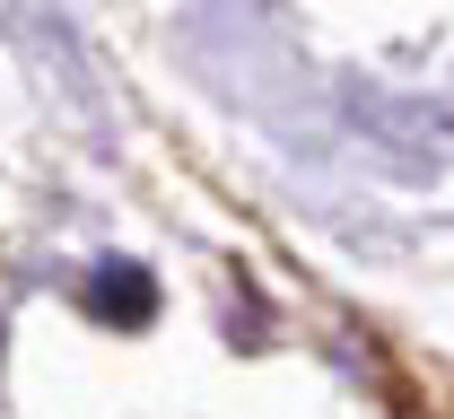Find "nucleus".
I'll list each match as a JSON object with an SVG mask.
<instances>
[{"label": "nucleus", "instance_id": "obj_1", "mask_svg": "<svg viewBox=\"0 0 454 419\" xmlns=\"http://www.w3.org/2000/svg\"><path fill=\"white\" fill-rule=\"evenodd\" d=\"M88 314H97V323H114V332L149 323V314H158L149 271H140V262H97V280H88Z\"/></svg>", "mask_w": 454, "mask_h": 419}]
</instances>
